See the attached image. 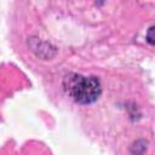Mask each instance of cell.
Here are the masks:
<instances>
[{"mask_svg": "<svg viewBox=\"0 0 155 155\" xmlns=\"http://www.w3.org/2000/svg\"><path fill=\"white\" fill-rule=\"evenodd\" d=\"M62 85L68 97L81 105L97 102L102 94V84L94 75L68 73L64 75Z\"/></svg>", "mask_w": 155, "mask_h": 155, "instance_id": "1", "label": "cell"}]
</instances>
